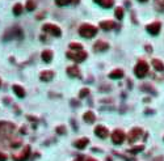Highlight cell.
<instances>
[{
    "label": "cell",
    "mask_w": 164,
    "mask_h": 161,
    "mask_svg": "<svg viewBox=\"0 0 164 161\" xmlns=\"http://www.w3.org/2000/svg\"><path fill=\"white\" fill-rule=\"evenodd\" d=\"M15 126L11 122H0V140H12V134L15 132Z\"/></svg>",
    "instance_id": "cell-1"
},
{
    "label": "cell",
    "mask_w": 164,
    "mask_h": 161,
    "mask_svg": "<svg viewBox=\"0 0 164 161\" xmlns=\"http://www.w3.org/2000/svg\"><path fill=\"white\" fill-rule=\"evenodd\" d=\"M79 34L84 38H92L97 34V28H95L93 25L89 24H83L79 28Z\"/></svg>",
    "instance_id": "cell-2"
},
{
    "label": "cell",
    "mask_w": 164,
    "mask_h": 161,
    "mask_svg": "<svg viewBox=\"0 0 164 161\" xmlns=\"http://www.w3.org/2000/svg\"><path fill=\"white\" fill-rule=\"evenodd\" d=\"M147 72H148V64L146 63L144 60H139L137 63V66H135V68H134L135 76L142 79V77H144L146 75H147Z\"/></svg>",
    "instance_id": "cell-3"
},
{
    "label": "cell",
    "mask_w": 164,
    "mask_h": 161,
    "mask_svg": "<svg viewBox=\"0 0 164 161\" xmlns=\"http://www.w3.org/2000/svg\"><path fill=\"white\" fill-rule=\"evenodd\" d=\"M87 56H88V54L85 53V51H83V50H80V51H68V53H67V58L72 59V60L77 62V63L85 60Z\"/></svg>",
    "instance_id": "cell-4"
},
{
    "label": "cell",
    "mask_w": 164,
    "mask_h": 161,
    "mask_svg": "<svg viewBox=\"0 0 164 161\" xmlns=\"http://www.w3.org/2000/svg\"><path fill=\"white\" fill-rule=\"evenodd\" d=\"M29 155H30V147L29 145H25L21 152L15 153V155L12 156V158H13V161H25V160H28Z\"/></svg>",
    "instance_id": "cell-5"
},
{
    "label": "cell",
    "mask_w": 164,
    "mask_h": 161,
    "mask_svg": "<svg viewBox=\"0 0 164 161\" xmlns=\"http://www.w3.org/2000/svg\"><path fill=\"white\" fill-rule=\"evenodd\" d=\"M43 32L46 33H50L51 35H54V37H61L62 32L61 29H59V26H57V25H53V24H45L42 26Z\"/></svg>",
    "instance_id": "cell-6"
},
{
    "label": "cell",
    "mask_w": 164,
    "mask_h": 161,
    "mask_svg": "<svg viewBox=\"0 0 164 161\" xmlns=\"http://www.w3.org/2000/svg\"><path fill=\"white\" fill-rule=\"evenodd\" d=\"M124 140H125V132L122 131V130H116V131H113V134H112V142H113L114 144H121Z\"/></svg>",
    "instance_id": "cell-7"
},
{
    "label": "cell",
    "mask_w": 164,
    "mask_h": 161,
    "mask_svg": "<svg viewBox=\"0 0 164 161\" xmlns=\"http://www.w3.org/2000/svg\"><path fill=\"white\" fill-rule=\"evenodd\" d=\"M140 135H142V128H138V127H135V128H133L131 131L129 132V143H134L135 140H138L140 137Z\"/></svg>",
    "instance_id": "cell-8"
},
{
    "label": "cell",
    "mask_w": 164,
    "mask_h": 161,
    "mask_svg": "<svg viewBox=\"0 0 164 161\" xmlns=\"http://www.w3.org/2000/svg\"><path fill=\"white\" fill-rule=\"evenodd\" d=\"M160 28H161L160 22H152V24L147 25V32L152 35H158L159 32H160Z\"/></svg>",
    "instance_id": "cell-9"
},
{
    "label": "cell",
    "mask_w": 164,
    "mask_h": 161,
    "mask_svg": "<svg viewBox=\"0 0 164 161\" xmlns=\"http://www.w3.org/2000/svg\"><path fill=\"white\" fill-rule=\"evenodd\" d=\"M95 134H96V136L101 137V139H105V137L109 136L108 128H105L104 126H97V127H96V128H95Z\"/></svg>",
    "instance_id": "cell-10"
},
{
    "label": "cell",
    "mask_w": 164,
    "mask_h": 161,
    "mask_svg": "<svg viewBox=\"0 0 164 161\" xmlns=\"http://www.w3.org/2000/svg\"><path fill=\"white\" fill-rule=\"evenodd\" d=\"M93 49H95V51H106L109 49V45L106 42H104V41H97L93 45Z\"/></svg>",
    "instance_id": "cell-11"
},
{
    "label": "cell",
    "mask_w": 164,
    "mask_h": 161,
    "mask_svg": "<svg viewBox=\"0 0 164 161\" xmlns=\"http://www.w3.org/2000/svg\"><path fill=\"white\" fill-rule=\"evenodd\" d=\"M88 143H89V140H88L87 137H82V139L76 140V142L74 143V145L77 148V149H84V148L88 145Z\"/></svg>",
    "instance_id": "cell-12"
},
{
    "label": "cell",
    "mask_w": 164,
    "mask_h": 161,
    "mask_svg": "<svg viewBox=\"0 0 164 161\" xmlns=\"http://www.w3.org/2000/svg\"><path fill=\"white\" fill-rule=\"evenodd\" d=\"M41 80L42 81H50V80H53L54 77V72L53 71H43L41 72Z\"/></svg>",
    "instance_id": "cell-13"
},
{
    "label": "cell",
    "mask_w": 164,
    "mask_h": 161,
    "mask_svg": "<svg viewBox=\"0 0 164 161\" xmlns=\"http://www.w3.org/2000/svg\"><path fill=\"white\" fill-rule=\"evenodd\" d=\"M67 74H68L71 77H80V71L76 66L68 67V68H67Z\"/></svg>",
    "instance_id": "cell-14"
},
{
    "label": "cell",
    "mask_w": 164,
    "mask_h": 161,
    "mask_svg": "<svg viewBox=\"0 0 164 161\" xmlns=\"http://www.w3.org/2000/svg\"><path fill=\"white\" fill-rule=\"evenodd\" d=\"M116 26V24H114L113 21H101L100 22V28L101 29H104V30H112L113 28Z\"/></svg>",
    "instance_id": "cell-15"
},
{
    "label": "cell",
    "mask_w": 164,
    "mask_h": 161,
    "mask_svg": "<svg viewBox=\"0 0 164 161\" xmlns=\"http://www.w3.org/2000/svg\"><path fill=\"white\" fill-rule=\"evenodd\" d=\"M42 60L43 62H46V63H50L51 62V59H53V51H50V50H45V51H42Z\"/></svg>",
    "instance_id": "cell-16"
},
{
    "label": "cell",
    "mask_w": 164,
    "mask_h": 161,
    "mask_svg": "<svg viewBox=\"0 0 164 161\" xmlns=\"http://www.w3.org/2000/svg\"><path fill=\"white\" fill-rule=\"evenodd\" d=\"M83 118H84V121L87 122V123H93V122L96 121V117L92 111H87V113L83 115Z\"/></svg>",
    "instance_id": "cell-17"
},
{
    "label": "cell",
    "mask_w": 164,
    "mask_h": 161,
    "mask_svg": "<svg viewBox=\"0 0 164 161\" xmlns=\"http://www.w3.org/2000/svg\"><path fill=\"white\" fill-rule=\"evenodd\" d=\"M109 77L110 79H121V77H124V71L122 69H114L109 74Z\"/></svg>",
    "instance_id": "cell-18"
},
{
    "label": "cell",
    "mask_w": 164,
    "mask_h": 161,
    "mask_svg": "<svg viewBox=\"0 0 164 161\" xmlns=\"http://www.w3.org/2000/svg\"><path fill=\"white\" fill-rule=\"evenodd\" d=\"M152 66L156 71H164V63L159 59H154L152 60Z\"/></svg>",
    "instance_id": "cell-19"
},
{
    "label": "cell",
    "mask_w": 164,
    "mask_h": 161,
    "mask_svg": "<svg viewBox=\"0 0 164 161\" xmlns=\"http://www.w3.org/2000/svg\"><path fill=\"white\" fill-rule=\"evenodd\" d=\"M13 92L16 93V96L20 98H22L25 96V90L22 89V87H20V85H13Z\"/></svg>",
    "instance_id": "cell-20"
},
{
    "label": "cell",
    "mask_w": 164,
    "mask_h": 161,
    "mask_svg": "<svg viewBox=\"0 0 164 161\" xmlns=\"http://www.w3.org/2000/svg\"><path fill=\"white\" fill-rule=\"evenodd\" d=\"M70 49H71L72 51H80L83 49V46L80 45V43H76V42H72L70 43Z\"/></svg>",
    "instance_id": "cell-21"
},
{
    "label": "cell",
    "mask_w": 164,
    "mask_h": 161,
    "mask_svg": "<svg viewBox=\"0 0 164 161\" xmlns=\"http://www.w3.org/2000/svg\"><path fill=\"white\" fill-rule=\"evenodd\" d=\"M113 4H114V0H103V3L100 6L104 7V8H110V7H113Z\"/></svg>",
    "instance_id": "cell-22"
},
{
    "label": "cell",
    "mask_w": 164,
    "mask_h": 161,
    "mask_svg": "<svg viewBox=\"0 0 164 161\" xmlns=\"http://www.w3.org/2000/svg\"><path fill=\"white\" fill-rule=\"evenodd\" d=\"M13 13L16 15V16H20V15L22 13V6L21 4H16V6L13 7Z\"/></svg>",
    "instance_id": "cell-23"
},
{
    "label": "cell",
    "mask_w": 164,
    "mask_h": 161,
    "mask_svg": "<svg viewBox=\"0 0 164 161\" xmlns=\"http://www.w3.org/2000/svg\"><path fill=\"white\" fill-rule=\"evenodd\" d=\"M114 15H116V17L118 20H121L122 17H124V9H122L121 7H118V8L116 9V12H114Z\"/></svg>",
    "instance_id": "cell-24"
},
{
    "label": "cell",
    "mask_w": 164,
    "mask_h": 161,
    "mask_svg": "<svg viewBox=\"0 0 164 161\" xmlns=\"http://www.w3.org/2000/svg\"><path fill=\"white\" fill-rule=\"evenodd\" d=\"M72 0H55V4L59 7H63V6H67V4H70Z\"/></svg>",
    "instance_id": "cell-25"
},
{
    "label": "cell",
    "mask_w": 164,
    "mask_h": 161,
    "mask_svg": "<svg viewBox=\"0 0 164 161\" xmlns=\"http://www.w3.org/2000/svg\"><path fill=\"white\" fill-rule=\"evenodd\" d=\"M143 148H144V147H143V145H137V147L131 148V149H130V152H131V153H134V155H135V153H139V152H142V151H143Z\"/></svg>",
    "instance_id": "cell-26"
},
{
    "label": "cell",
    "mask_w": 164,
    "mask_h": 161,
    "mask_svg": "<svg viewBox=\"0 0 164 161\" xmlns=\"http://www.w3.org/2000/svg\"><path fill=\"white\" fill-rule=\"evenodd\" d=\"M36 8V3L33 1V0H28V3H27V9L28 11H33V9Z\"/></svg>",
    "instance_id": "cell-27"
},
{
    "label": "cell",
    "mask_w": 164,
    "mask_h": 161,
    "mask_svg": "<svg viewBox=\"0 0 164 161\" xmlns=\"http://www.w3.org/2000/svg\"><path fill=\"white\" fill-rule=\"evenodd\" d=\"M88 94H89V89H88V88H84V89L80 90L79 97H80V98H84V97H87Z\"/></svg>",
    "instance_id": "cell-28"
},
{
    "label": "cell",
    "mask_w": 164,
    "mask_h": 161,
    "mask_svg": "<svg viewBox=\"0 0 164 161\" xmlns=\"http://www.w3.org/2000/svg\"><path fill=\"white\" fill-rule=\"evenodd\" d=\"M142 90H144V92H150V93H151V92H152V93H154V94H155V93H156V92H155V90H154V88H151V87H150V85H147V84H144V85H142Z\"/></svg>",
    "instance_id": "cell-29"
},
{
    "label": "cell",
    "mask_w": 164,
    "mask_h": 161,
    "mask_svg": "<svg viewBox=\"0 0 164 161\" xmlns=\"http://www.w3.org/2000/svg\"><path fill=\"white\" fill-rule=\"evenodd\" d=\"M57 132H58V134H61V135H63L64 132H66V128H64L63 126H59V127H57Z\"/></svg>",
    "instance_id": "cell-30"
},
{
    "label": "cell",
    "mask_w": 164,
    "mask_h": 161,
    "mask_svg": "<svg viewBox=\"0 0 164 161\" xmlns=\"http://www.w3.org/2000/svg\"><path fill=\"white\" fill-rule=\"evenodd\" d=\"M0 161H7V155L3 152H0Z\"/></svg>",
    "instance_id": "cell-31"
},
{
    "label": "cell",
    "mask_w": 164,
    "mask_h": 161,
    "mask_svg": "<svg viewBox=\"0 0 164 161\" xmlns=\"http://www.w3.org/2000/svg\"><path fill=\"white\" fill-rule=\"evenodd\" d=\"M85 161H97V160H95L93 157H87L85 158Z\"/></svg>",
    "instance_id": "cell-32"
},
{
    "label": "cell",
    "mask_w": 164,
    "mask_h": 161,
    "mask_svg": "<svg viewBox=\"0 0 164 161\" xmlns=\"http://www.w3.org/2000/svg\"><path fill=\"white\" fill-rule=\"evenodd\" d=\"M146 50L150 53V51H152V47H150V46H146Z\"/></svg>",
    "instance_id": "cell-33"
},
{
    "label": "cell",
    "mask_w": 164,
    "mask_h": 161,
    "mask_svg": "<svg viewBox=\"0 0 164 161\" xmlns=\"http://www.w3.org/2000/svg\"><path fill=\"white\" fill-rule=\"evenodd\" d=\"M93 1H95V3H97V4H101V3H103V0H93Z\"/></svg>",
    "instance_id": "cell-34"
},
{
    "label": "cell",
    "mask_w": 164,
    "mask_h": 161,
    "mask_svg": "<svg viewBox=\"0 0 164 161\" xmlns=\"http://www.w3.org/2000/svg\"><path fill=\"white\" fill-rule=\"evenodd\" d=\"M155 161H163V157H158V158H155Z\"/></svg>",
    "instance_id": "cell-35"
},
{
    "label": "cell",
    "mask_w": 164,
    "mask_h": 161,
    "mask_svg": "<svg viewBox=\"0 0 164 161\" xmlns=\"http://www.w3.org/2000/svg\"><path fill=\"white\" fill-rule=\"evenodd\" d=\"M138 1H142V3H146V1H147V0H138Z\"/></svg>",
    "instance_id": "cell-36"
},
{
    "label": "cell",
    "mask_w": 164,
    "mask_h": 161,
    "mask_svg": "<svg viewBox=\"0 0 164 161\" xmlns=\"http://www.w3.org/2000/svg\"><path fill=\"white\" fill-rule=\"evenodd\" d=\"M0 87H1V80H0Z\"/></svg>",
    "instance_id": "cell-37"
}]
</instances>
